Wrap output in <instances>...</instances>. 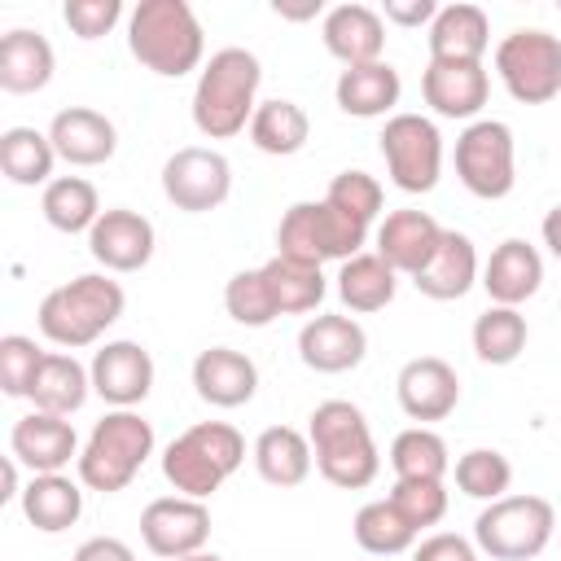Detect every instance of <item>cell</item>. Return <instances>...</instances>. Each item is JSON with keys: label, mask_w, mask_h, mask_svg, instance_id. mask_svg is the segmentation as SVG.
Returning a JSON list of instances; mask_svg holds the SVG:
<instances>
[{"label": "cell", "mask_w": 561, "mask_h": 561, "mask_svg": "<svg viewBox=\"0 0 561 561\" xmlns=\"http://www.w3.org/2000/svg\"><path fill=\"white\" fill-rule=\"evenodd\" d=\"M259 79H263V66L250 48L210 53V61L202 66L197 88H193V127L206 140H228V136L245 131L259 110V101H254Z\"/></svg>", "instance_id": "6da1fadb"}, {"label": "cell", "mask_w": 561, "mask_h": 561, "mask_svg": "<svg viewBox=\"0 0 561 561\" xmlns=\"http://www.w3.org/2000/svg\"><path fill=\"white\" fill-rule=\"evenodd\" d=\"M127 48L145 70L162 79H180L197 70L206 53V35L188 0H140L127 18Z\"/></svg>", "instance_id": "7a4b0ae2"}, {"label": "cell", "mask_w": 561, "mask_h": 561, "mask_svg": "<svg viewBox=\"0 0 561 561\" xmlns=\"http://www.w3.org/2000/svg\"><path fill=\"white\" fill-rule=\"evenodd\" d=\"M123 307H127V294L118 280H110L105 272H83L44 294L35 324L53 346L79 351V346H92L123 316Z\"/></svg>", "instance_id": "3957f363"}, {"label": "cell", "mask_w": 561, "mask_h": 561, "mask_svg": "<svg viewBox=\"0 0 561 561\" xmlns=\"http://www.w3.org/2000/svg\"><path fill=\"white\" fill-rule=\"evenodd\" d=\"M307 438H311V456H316L320 478L333 482V486H342V491L368 486L377 478V469H381L373 430H368L364 412L355 403H346V399L316 403L311 425H307Z\"/></svg>", "instance_id": "277c9868"}, {"label": "cell", "mask_w": 561, "mask_h": 561, "mask_svg": "<svg viewBox=\"0 0 561 561\" xmlns=\"http://www.w3.org/2000/svg\"><path fill=\"white\" fill-rule=\"evenodd\" d=\"M241 460H245V438L228 421H197L180 438L167 443L162 478L180 495L206 500V495H215L241 469Z\"/></svg>", "instance_id": "5b68a950"}, {"label": "cell", "mask_w": 561, "mask_h": 561, "mask_svg": "<svg viewBox=\"0 0 561 561\" xmlns=\"http://www.w3.org/2000/svg\"><path fill=\"white\" fill-rule=\"evenodd\" d=\"M149 456H153V425L131 408H114L92 425L75 465H79V482L88 491L114 495L140 473V465Z\"/></svg>", "instance_id": "8992f818"}, {"label": "cell", "mask_w": 561, "mask_h": 561, "mask_svg": "<svg viewBox=\"0 0 561 561\" xmlns=\"http://www.w3.org/2000/svg\"><path fill=\"white\" fill-rule=\"evenodd\" d=\"M368 241V228L346 219L342 210H333L329 202H294L285 215H280V228H276V254L285 259H298V263H329V259H355L364 254L359 245Z\"/></svg>", "instance_id": "52a82bcc"}, {"label": "cell", "mask_w": 561, "mask_h": 561, "mask_svg": "<svg viewBox=\"0 0 561 561\" xmlns=\"http://www.w3.org/2000/svg\"><path fill=\"white\" fill-rule=\"evenodd\" d=\"M557 530V513L543 495H500L491 500L478 522H473V539L486 557L495 561H530L548 548Z\"/></svg>", "instance_id": "ba28073f"}, {"label": "cell", "mask_w": 561, "mask_h": 561, "mask_svg": "<svg viewBox=\"0 0 561 561\" xmlns=\"http://www.w3.org/2000/svg\"><path fill=\"white\" fill-rule=\"evenodd\" d=\"M495 75L522 105H543L561 92V35L543 26H522L500 39Z\"/></svg>", "instance_id": "9c48e42d"}, {"label": "cell", "mask_w": 561, "mask_h": 561, "mask_svg": "<svg viewBox=\"0 0 561 561\" xmlns=\"http://www.w3.org/2000/svg\"><path fill=\"white\" fill-rule=\"evenodd\" d=\"M456 175L460 184L482 197L500 202L517 184V162H513V127L500 118H478L456 136Z\"/></svg>", "instance_id": "30bf717a"}, {"label": "cell", "mask_w": 561, "mask_h": 561, "mask_svg": "<svg viewBox=\"0 0 561 561\" xmlns=\"http://www.w3.org/2000/svg\"><path fill=\"white\" fill-rule=\"evenodd\" d=\"M381 158L403 193H430L443 171V136L425 114H394L381 127Z\"/></svg>", "instance_id": "8fae6325"}, {"label": "cell", "mask_w": 561, "mask_h": 561, "mask_svg": "<svg viewBox=\"0 0 561 561\" xmlns=\"http://www.w3.org/2000/svg\"><path fill=\"white\" fill-rule=\"evenodd\" d=\"M162 193L175 210H188V215L215 210L232 193V167L219 149H202V145L175 149L162 167Z\"/></svg>", "instance_id": "7c38bea8"}, {"label": "cell", "mask_w": 561, "mask_h": 561, "mask_svg": "<svg viewBox=\"0 0 561 561\" xmlns=\"http://www.w3.org/2000/svg\"><path fill=\"white\" fill-rule=\"evenodd\" d=\"M140 539L162 561L193 557L210 539V508L202 500H188V495H162V500L145 504V513H140Z\"/></svg>", "instance_id": "4fadbf2b"}, {"label": "cell", "mask_w": 561, "mask_h": 561, "mask_svg": "<svg viewBox=\"0 0 561 561\" xmlns=\"http://www.w3.org/2000/svg\"><path fill=\"white\" fill-rule=\"evenodd\" d=\"M153 245H158L153 224L127 206L101 210V219L88 232V250L105 272H140L153 259Z\"/></svg>", "instance_id": "5bb4252c"}, {"label": "cell", "mask_w": 561, "mask_h": 561, "mask_svg": "<svg viewBox=\"0 0 561 561\" xmlns=\"http://www.w3.org/2000/svg\"><path fill=\"white\" fill-rule=\"evenodd\" d=\"M394 394H399V408L412 416V421H443L456 412L460 403V377L447 359L438 355H416L399 368L394 377Z\"/></svg>", "instance_id": "9a60e30c"}, {"label": "cell", "mask_w": 561, "mask_h": 561, "mask_svg": "<svg viewBox=\"0 0 561 561\" xmlns=\"http://www.w3.org/2000/svg\"><path fill=\"white\" fill-rule=\"evenodd\" d=\"M92 390L110 408H136L153 390V355L140 342H105L92 355Z\"/></svg>", "instance_id": "2e32d148"}, {"label": "cell", "mask_w": 561, "mask_h": 561, "mask_svg": "<svg viewBox=\"0 0 561 561\" xmlns=\"http://www.w3.org/2000/svg\"><path fill=\"white\" fill-rule=\"evenodd\" d=\"M9 456L26 465L31 473H61L70 460H79V438L66 416L53 412H26L13 421Z\"/></svg>", "instance_id": "e0dca14e"}, {"label": "cell", "mask_w": 561, "mask_h": 561, "mask_svg": "<svg viewBox=\"0 0 561 561\" xmlns=\"http://www.w3.org/2000/svg\"><path fill=\"white\" fill-rule=\"evenodd\" d=\"M421 96L443 118H473L491 96V75L482 61H430L421 75Z\"/></svg>", "instance_id": "ac0fdd59"}, {"label": "cell", "mask_w": 561, "mask_h": 561, "mask_svg": "<svg viewBox=\"0 0 561 561\" xmlns=\"http://www.w3.org/2000/svg\"><path fill=\"white\" fill-rule=\"evenodd\" d=\"M443 241V224L430 215V210H390L381 224H377V254L399 272V276H416L434 250Z\"/></svg>", "instance_id": "d6986e66"}, {"label": "cell", "mask_w": 561, "mask_h": 561, "mask_svg": "<svg viewBox=\"0 0 561 561\" xmlns=\"http://www.w3.org/2000/svg\"><path fill=\"white\" fill-rule=\"evenodd\" d=\"M48 140H53L57 158L70 162V167H101V162H110L114 149H118L114 123H110L101 110H88V105H70V110L53 114Z\"/></svg>", "instance_id": "ffe728a7"}, {"label": "cell", "mask_w": 561, "mask_h": 561, "mask_svg": "<svg viewBox=\"0 0 561 561\" xmlns=\"http://www.w3.org/2000/svg\"><path fill=\"white\" fill-rule=\"evenodd\" d=\"M368 333L351 316H311L298 329V359L316 373H346L364 359Z\"/></svg>", "instance_id": "44dd1931"}, {"label": "cell", "mask_w": 561, "mask_h": 561, "mask_svg": "<svg viewBox=\"0 0 561 561\" xmlns=\"http://www.w3.org/2000/svg\"><path fill=\"white\" fill-rule=\"evenodd\" d=\"M193 390L210 408H241L259 390V368L250 355H241L232 346H210L193 359Z\"/></svg>", "instance_id": "7402d4cb"}, {"label": "cell", "mask_w": 561, "mask_h": 561, "mask_svg": "<svg viewBox=\"0 0 561 561\" xmlns=\"http://www.w3.org/2000/svg\"><path fill=\"white\" fill-rule=\"evenodd\" d=\"M324 48L342 61V66H368V61H381V48H386V22L377 9L368 4H333L324 13Z\"/></svg>", "instance_id": "603a6c76"}, {"label": "cell", "mask_w": 561, "mask_h": 561, "mask_svg": "<svg viewBox=\"0 0 561 561\" xmlns=\"http://www.w3.org/2000/svg\"><path fill=\"white\" fill-rule=\"evenodd\" d=\"M539 285H543V259L530 241L508 237L491 250V259L482 267V289L491 294L495 307H517L530 294H539Z\"/></svg>", "instance_id": "cb8c5ba5"}, {"label": "cell", "mask_w": 561, "mask_h": 561, "mask_svg": "<svg viewBox=\"0 0 561 561\" xmlns=\"http://www.w3.org/2000/svg\"><path fill=\"white\" fill-rule=\"evenodd\" d=\"M412 285L434 302L465 298L478 285V250H473V241L465 232H456V228H443V241H438L434 259L412 276Z\"/></svg>", "instance_id": "d4e9b609"}, {"label": "cell", "mask_w": 561, "mask_h": 561, "mask_svg": "<svg viewBox=\"0 0 561 561\" xmlns=\"http://www.w3.org/2000/svg\"><path fill=\"white\" fill-rule=\"evenodd\" d=\"M399 70L390 61H368V66H346L333 83L337 110L351 118H381L399 105Z\"/></svg>", "instance_id": "484cf974"}, {"label": "cell", "mask_w": 561, "mask_h": 561, "mask_svg": "<svg viewBox=\"0 0 561 561\" xmlns=\"http://www.w3.org/2000/svg\"><path fill=\"white\" fill-rule=\"evenodd\" d=\"M57 70V57H53V44L39 35V31H9L0 39V88L13 92V96H26V92H39L48 88Z\"/></svg>", "instance_id": "4316f807"}, {"label": "cell", "mask_w": 561, "mask_h": 561, "mask_svg": "<svg viewBox=\"0 0 561 561\" xmlns=\"http://www.w3.org/2000/svg\"><path fill=\"white\" fill-rule=\"evenodd\" d=\"M491 22L478 4H447L430 22V61H482Z\"/></svg>", "instance_id": "83f0119b"}, {"label": "cell", "mask_w": 561, "mask_h": 561, "mask_svg": "<svg viewBox=\"0 0 561 561\" xmlns=\"http://www.w3.org/2000/svg\"><path fill=\"white\" fill-rule=\"evenodd\" d=\"M22 513L35 530L44 535H61L79 522L83 513V491L79 482H70L66 473H31V482L22 486Z\"/></svg>", "instance_id": "f1b7e54d"}, {"label": "cell", "mask_w": 561, "mask_h": 561, "mask_svg": "<svg viewBox=\"0 0 561 561\" xmlns=\"http://www.w3.org/2000/svg\"><path fill=\"white\" fill-rule=\"evenodd\" d=\"M88 390H92V373L66 355V351H48L39 373H35V386H31V403L35 412H53V416H70L88 403Z\"/></svg>", "instance_id": "f546056e"}, {"label": "cell", "mask_w": 561, "mask_h": 561, "mask_svg": "<svg viewBox=\"0 0 561 561\" xmlns=\"http://www.w3.org/2000/svg\"><path fill=\"white\" fill-rule=\"evenodd\" d=\"M311 438L298 434L294 425H267L254 438V469L272 486H298L311 473Z\"/></svg>", "instance_id": "4dcf8cb0"}, {"label": "cell", "mask_w": 561, "mask_h": 561, "mask_svg": "<svg viewBox=\"0 0 561 561\" xmlns=\"http://www.w3.org/2000/svg\"><path fill=\"white\" fill-rule=\"evenodd\" d=\"M394 289H399V272L373 250V254H355L337 267V298L342 307L368 316V311H381L394 302Z\"/></svg>", "instance_id": "1f68e13d"}, {"label": "cell", "mask_w": 561, "mask_h": 561, "mask_svg": "<svg viewBox=\"0 0 561 561\" xmlns=\"http://www.w3.org/2000/svg\"><path fill=\"white\" fill-rule=\"evenodd\" d=\"M311 136V118L298 101H285V96H272V101H259L254 118H250V140L254 149L272 153V158H289L307 145Z\"/></svg>", "instance_id": "d6a6232c"}, {"label": "cell", "mask_w": 561, "mask_h": 561, "mask_svg": "<svg viewBox=\"0 0 561 561\" xmlns=\"http://www.w3.org/2000/svg\"><path fill=\"white\" fill-rule=\"evenodd\" d=\"M263 280L272 289V302L280 316H302V311H316L329 294L324 285V272L311 267V263H298V259H285V254H272L263 263Z\"/></svg>", "instance_id": "836d02e7"}, {"label": "cell", "mask_w": 561, "mask_h": 561, "mask_svg": "<svg viewBox=\"0 0 561 561\" xmlns=\"http://www.w3.org/2000/svg\"><path fill=\"white\" fill-rule=\"evenodd\" d=\"M53 162H57V149H53L48 131H35V127L0 131V171L13 184H22V188L53 184Z\"/></svg>", "instance_id": "e575fe53"}, {"label": "cell", "mask_w": 561, "mask_h": 561, "mask_svg": "<svg viewBox=\"0 0 561 561\" xmlns=\"http://www.w3.org/2000/svg\"><path fill=\"white\" fill-rule=\"evenodd\" d=\"M39 210L57 232H92V224L101 219V197L83 175H57L53 184H44Z\"/></svg>", "instance_id": "d590c367"}, {"label": "cell", "mask_w": 561, "mask_h": 561, "mask_svg": "<svg viewBox=\"0 0 561 561\" xmlns=\"http://www.w3.org/2000/svg\"><path fill=\"white\" fill-rule=\"evenodd\" d=\"M390 469H394V478H408V482H443V473L451 469L443 434H434L425 425L403 430L390 443Z\"/></svg>", "instance_id": "8d00e7d4"}, {"label": "cell", "mask_w": 561, "mask_h": 561, "mask_svg": "<svg viewBox=\"0 0 561 561\" xmlns=\"http://www.w3.org/2000/svg\"><path fill=\"white\" fill-rule=\"evenodd\" d=\"M526 351V316L517 307H486L473 320V355L482 364H513Z\"/></svg>", "instance_id": "74e56055"}, {"label": "cell", "mask_w": 561, "mask_h": 561, "mask_svg": "<svg viewBox=\"0 0 561 561\" xmlns=\"http://www.w3.org/2000/svg\"><path fill=\"white\" fill-rule=\"evenodd\" d=\"M355 543L364 548V552H373V557H394V552H408L412 548V539L421 535L390 500H373V504H364L359 513H355Z\"/></svg>", "instance_id": "f35d334b"}, {"label": "cell", "mask_w": 561, "mask_h": 561, "mask_svg": "<svg viewBox=\"0 0 561 561\" xmlns=\"http://www.w3.org/2000/svg\"><path fill=\"white\" fill-rule=\"evenodd\" d=\"M508 482H513V465L495 447H473L456 460V486L469 500H500L508 491Z\"/></svg>", "instance_id": "ab89813d"}, {"label": "cell", "mask_w": 561, "mask_h": 561, "mask_svg": "<svg viewBox=\"0 0 561 561\" xmlns=\"http://www.w3.org/2000/svg\"><path fill=\"white\" fill-rule=\"evenodd\" d=\"M224 307H228V316H232L237 324H245V329H263V324H272V320L280 316L276 302H272V289H267V280H263V267L237 272V276L224 285Z\"/></svg>", "instance_id": "60d3db41"}, {"label": "cell", "mask_w": 561, "mask_h": 561, "mask_svg": "<svg viewBox=\"0 0 561 561\" xmlns=\"http://www.w3.org/2000/svg\"><path fill=\"white\" fill-rule=\"evenodd\" d=\"M324 202H329L333 210H342L346 219L373 228V219L381 215V184H377L368 171H342V175H333Z\"/></svg>", "instance_id": "b9f144b4"}, {"label": "cell", "mask_w": 561, "mask_h": 561, "mask_svg": "<svg viewBox=\"0 0 561 561\" xmlns=\"http://www.w3.org/2000/svg\"><path fill=\"white\" fill-rule=\"evenodd\" d=\"M44 355L48 351H39L35 337H22V333L0 337V386L9 399H31V386H35Z\"/></svg>", "instance_id": "7bdbcfd3"}, {"label": "cell", "mask_w": 561, "mask_h": 561, "mask_svg": "<svg viewBox=\"0 0 561 561\" xmlns=\"http://www.w3.org/2000/svg\"><path fill=\"white\" fill-rule=\"evenodd\" d=\"M386 500H390L416 530L443 522V513H447V491H443V482H408V478H394V486H390Z\"/></svg>", "instance_id": "ee69618b"}, {"label": "cell", "mask_w": 561, "mask_h": 561, "mask_svg": "<svg viewBox=\"0 0 561 561\" xmlns=\"http://www.w3.org/2000/svg\"><path fill=\"white\" fill-rule=\"evenodd\" d=\"M61 18H66V26H70L79 39H101V35H110V31L118 26L123 4H118V0H66Z\"/></svg>", "instance_id": "f6af8a7d"}, {"label": "cell", "mask_w": 561, "mask_h": 561, "mask_svg": "<svg viewBox=\"0 0 561 561\" xmlns=\"http://www.w3.org/2000/svg\"><path fill=\"white\" fill-rule=\"evenodd\" d=\"M412 561H478V552L460 535H430V539H421V548L412 552Z\"/></svg>", "instance_id": "bcb514c9"}, {"label": "cell", "mask_w": 561, "mask_h": 561, "mask_svg": "<svg viewBox=\"0 0 561 561\" xmlns=\"http://www.w3.org/2000/svg\"><path fill=\"white\" fill-rule=\"evenodd\" d=\"M70 561H136V552L114 535H96V539H83Z\"/></svg>", "instance_id": "7dc6e473"}, {"label": "cell", "mask_w": 561, "mask_h": 561, "mask_svg": "<svg viewBox=\"0 0 561 561\" xmlns=\"http://www.w3.org/2000/svg\"><path fill=\"white\" fill-rule=\"evenodd\" d=\"M434 18H438L434 0H386V22L394 26H425Z\"/></svg>", "instance_id": "c3c4849f"}, {"label": "cell", "mask_w": 561, "mask_h": 561, "mask_svg": "<svg viewBox=\"0 0 561 561\" xmlns=\"http://www.w3.org/2000/svg\"><path fill=\"white\" fill-rule=\"evenodd\" d=\"M539 232H543V245L561 259V206H552V210L543 215V228H539Z\"/></svg>", "instance_id": "681fc988"}, {"label": "cell", "mask_w": 561, "mask_h": 561, "mask_svg": "<svg viewBox=\"0 0 561 561\" xmlns=\"http://www.w3.org/2000/svg\"><path fill=\"white\" fill-rule=\"evenodd\" d=\"M280 18H294V22H302V18H316L320 13V0H307V4H285V0H276L272 4Z\"/></svg>", "instance_id": "f907efd6"}, {"label": "cell", "mask_w": 561, "mask_h": 561, "mask_svg": "<svg viewBox=\"0 0 561 561\" xmlns=\"http://www.w3.org/2000/svg\"><path fill=\"white\" fill-rule=\"evenodd\" d=\"M13 495H22V491H18V460L9 456L4 460V491H0V500H13Z\"/></svg>", "instance_id": "816d5d0a"}, {"label": "cell", "mask_w": 561, "mask_h": 561, "mask_svg": "<svg viewBox=\"0 0 561 561\" xmlns=\"http://www.w3.org/2000/svg\"><path fill=\"white\" fill-rule=\"evenodd\" d=\"M180 561H224V557H215V552H193V557H180Z\"/></svg>", "instance_id": "f5cc1de1"}, {"label": "cell", "mask_w": 561, "mask_h": 561, "mask_svg": "<svg viewBox=\"0 0 561 561\" xmlns=\"http://www.w3.org/2000/svg\"><path fill=\"white\" fill-rule=\"evenodd\" d=\"M557 9H561V4H557Z\"/></svg>", "instance_id": "db71d44e"}]
</instances>
